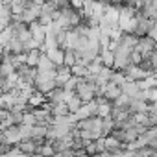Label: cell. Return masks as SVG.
I'll use <instances>...</instances> for the list:
<instances>
[{
  "label": "cell",
  "mask_w": 157,
  "mask_h": 157,
  "mask_svg": "<svg viewBox=\"0 0 157 157\" xmlns=\"http://www.w3.org/2000/svg\"><path fill=\"white\" fill-rule=\"evenodd\" d=\"M100 57H102V65H104V67H111V68H113L115 54H113L111 50H104V52H100Z\"/></svg>",
  "instance_id": "cell-11"
},
{
  "label": "cell",
  "mask_w": 157,
  "mask_h": 157,
  "mask_svg": "<svg viewBox=\"0 0 157 157\" xmlns=\"http://www.w3.org/2000/svg\"><path fill=\"white\" fill-rule=\"evenodd\" d=\"M35 68H37V72H44V70H54V68H57V67H56V63H54V61H52L44 52H41V56H39V61H37Z\"/></svg>",
  "instance_id": "cell-4"
},
{
  "label": "cell",
  "mask_w": 157,
  "mask_h": 157,
  "mask_svg": "<svg viewBox=\"0 0 157 157\" xmlns=\"http://www.w3.org/2000/svg\"><path fill=\"white\" fill-rule=\"evenodd\" d=\"M78 80L80 78H76V76H70L68 80L65 82V85H63V89L65 91H76V85H78Z\"/></svg>",
  "instance_id": "cell-13"
},
{
  "label": "cell",
  "mask_w": 157,
  "mask_h": 157,
  "mask_svg": "<svg viewBox=\"0 0 157 157\" xmlns=\"http://www.w3.org/2000/svg\"><path fill=\"white\" fill-rule=\"evenodd\" d=\"M148 35H150V37H151V39H153L155 43H157V21H155V22H153V26L150 28V32H148Z\"/></svg>",
  "instance_id": "cell-14"
},
{
  "label": "cell",
  "mask_w": 157,
  "mask_h": 157,
  "mask_svg": "<svg viewBox=\"0 0 157 157\" xmlns=\"http://www.w3.org/2000/svg\"><path fill=\"white\" fill-rule=\"evenodd\" d=\"M120 93H122V89H120V85H117V83H111V82H107V83L104 85V96H105L109 102L117 100V98L120 96Z\"/></svg>",
  "instance_id": "cell-5"
},
{
  "label": "cell",
  "mask_w": 157,
  "mask_h": 157,
  "mask_svg": "<svg viewBox=\"0 0 157 157\" xmlns=\"http://www.w3.org/2000/svg\"><path fill=\"white\" fill-rule=\"evenodd\" d=\"M70 72H72V76H76V78H83L89 70H87V65H82V63H74L72 67H70Z\"/></svg>",
  "instance_id": "cell-10"
},
{
  "label": "cell",
  "mask_w": 157,
  "mask_h": 157,
  "mask_svg": "<svg viewBox=\"0 0 157 157\" xmlns=\"http://www.w3.org/2000/svg\"><path fill=\"white\" fill-rule=\"evenodd\" d=\"M22 131H21V124H13V126H8L6 129H2V140L6 144H19L22 140Z\"/></svg>",
  "instance_id": "cell-2"
},
{
  "label": "cell",
  "mask_w": 157,
  "mask_h": 157,
  "mask_svg": "<svg viewBox=\"0 0 157 157\" xmlns=\"http://www.w3.org/2000/svg\"><path fill=\"white\" fill-rule=\"evenodd\" d=\"M150 105H151V102L133 98L131 104H129V109H131V115H133V113H148V111H150Z\"/></svg>",
  "instance_id": "cell-7"
},
{
  "label": "cell",
  "mask_w": 157,
  "mask_h": 157,
  "mask_svg": "<svg viewBox=\"0 0 157 157\" xmlns=\"http://www.w3.org/2000/svg\"><path fill=\"white\" fill-rule=\"evenodd\" d=\"M74 63H76V52H74V48H65L63 65H67V67H72Z\"/></svg>",
  "instance_id": "cell-12"
},
{
  "label": "cell",
  "mask_w": 157,
  "mask_h": 157,
  "mask_svg": "<svg viewBox=\"0 0 157 157\" xmlns=\"http://www.w3.org/2000/svg\"><path fill=\"white\" fill-rule=\"evenodd\" d=\"M46 129H48V124H33L30 128V137L35 139V140H46Z\"/></svg>",
  "instance_id": "cell-6"
},
{
  "label": "cell",
  "mask_w": 157,
  "mask_h": 157,
  "mask_svg": "<svg viewBox=\"0 0 157 157\" xmlns=\"http://www.w3.org/2000/svg\"><path fill=\"white\" fill-rule=\"evenodd\" d=\"M155 48H157V43H155L150 35H142V37H139L137 46H135V50L142 56V59H150V56L155 52Z\"/></svg>",
  "instance_id": "cell-1"
},
{
  "label": "cell",
  "mask_w": 157,
  "mask_h": 157,
  "mask_svg": "<svg viewBox=\"0 0 157 157\" xmlns=\"http://www.w3.org/2000/svg\"><path fill=\"white\" fill-rule=\"evenodd\" d=\"M43 2H44V0H30V4H39V6H41Z\"/></svg>",
  "instance_id": "cell-15"
},
{
  "label": "cell",
  "mask_w": 157,
  "mask_h": 157,
  "mask_svg": "<svg viewBox=\"0 0 157 157\" xmlns=\"http://www.w3.org/2000/svg\"><path fill=\"white\" fill-rule=\"evenodd\" d=\"M44 54L56 63V67H61L63 65V57H65V50L61 46H52V48H46Z\"/></svg>",
  "instance_id": "cell-3"
},
{
  "label": "cell",
  "mask_w": 157,
  "mask_h": 157,
  "mask_svg": "<svg viewBox=\"0 0 157 157\" xmlns=\"http://www.w3.org/2000/svg\"><path fill=\"white\" fill-rule=\"evenodd\" d=\"M120 89H122V93H126V94L131 96V98H135L137 93L140 91V87H139V83H137L135 80H126V82L120 85Z\"/></svg>",
  "instance_id": "cell-8"
},
{
  "label": "cell",
  "mask_w": 157,
  "mask_h": 157,
  "mask_svg": "<svg viewBox=\"0 0 157 157\" xmlns=\"http://www.w3.org/2000/svg\"><path fill=\"white\" fill-rule=\"evenodd\" d=\"M39 56H41V50L39 48H32L30 52H26V65L35 67L37 61H39Z\"/></svg>",
  "instance_id": "cell-9"
}]
</instances>
